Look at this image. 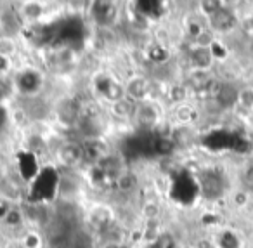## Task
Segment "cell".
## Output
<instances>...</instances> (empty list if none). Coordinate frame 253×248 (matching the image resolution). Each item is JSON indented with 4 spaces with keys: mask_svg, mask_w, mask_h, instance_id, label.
Wrapping results in <instances>:
<instances>
[{
    "mask_svg": "<svg viewBox=\"0 0 253 248\" xmlns=\"http://www.w3.org/2000/svg\"><path fill=\"white\" fill-rule=\"evenodd\" d=\"M193 64L200 70H205V68L211 66V52L208 49H196L193 52Z\"/></svg>",
    "mask_w": 253,
    "mask_h": 248,
    "instance_id": "5",
    "label": "cell"
},
{
    "mask_svg": "<svg viewBox=\"0 0 253 248\" xmlns=\"http://www.w3.org/2000/svg\"><path fill=\"white\" fill-rule=\"evenodd\" d=\"M243 179L248 186H253V156L246 161L245 170H243Z\"/></svg>",
    "mask_w": 253,
    "mask_h": 248,
    "instance_id": "6",
    "label": "cell"
},
{
    "mask_svg": "<svg viewBox=\"0 0 253 248\" xmlns=\"http://www.w3.org/2000/svg\"><path fill=\"white\" fill-rule=\"evenodd\" d=\"M61 161H63L64 165H68V167H71V165H77L82 161V158H84V148H80L78 144H66V146H63V149H61Z\"/></svg>",
    "mask_w": 253,
    "mask_h": 248,
    "instance_id": "3",
    "label": "cell"
},
{
    "mask_svg": "<svg viewBox=\"0 0 253 248\" xmlns=\"http://www.w3.org/2000/svg\"><path fill=\"white\" fill-rule=\"evenodd\" d=\"M217 99L224 108H229V106L236 104V102L239 101V91L232 87V85H224V87L217 92Z\"/></svg>",
    "mask_w": 253,
    "mask_h": 248,
    "instance_id": "4",
    "label": "cell"
},
{
    "mask_svg": "<svg viewBox=\"0 0 253 248\" xmlns=\"http://www.w3.org/2000/svg\"><path fill=\"white\" fill-rule=\"evenodd\" d=\"M210 23L215 30H218V32H227L229 28L234 26V16H232L231 11L220 7L215 14L210 16Z\"/></svg>",
    "mask_w": 253,
    "mask_h": 248,
    "instance_id": "2",
    "label": "cell"
},
{
    "mask_svg": "<svg viewBox=\"0 0 253 248\" xmlns=\"http://www.w3.org/2000/svg\"><path fill=\"white\" fill-rule=\"evenodd\" d=\"M205 177H201V189L205 191V195L208 198H215L222 193V179L218 177V174L215 172H207L203 174Z\"/></svg>",
    "mask_w": 253,
    "mask_h": 248,
    "instance_id": "1",
    "label": "cell"
},
{
    "mask_svg": "<svg viewBox=\"0 0 253 248\" xmlns=\"http://www.w3.org/2000/svg\"><path fill=\"white\" fill-rule=\"evenodd\" d=\"M4 120H5V113H4V109L0 108V127L4 125Z\"/></svg>",
    "mask_w": 253,
    "mask_h": 248,
    "instance_id": "7",
    "label": "cell"
}]
</instances>
